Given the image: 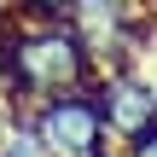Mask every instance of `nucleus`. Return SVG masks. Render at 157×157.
I'll return each instance as SVG.
<instances>
[{
    "mask_svg": "<svg viewBox=\"0 0 157 157\" xmlns=\"http://www.w3.org/2000/svg\"><path fill=\"white\" fill-rule=\"evenodd\" d=\"M0 17H12V0H0Z\"/></svg>",
    "mask_w": 157,
    "mask_h": 157,
    "instance_id": "obj_6",
    "label": "nucleus"
},
{
    "mask_svg": "<svg viewBox=\"0 0 157 157\" xmlns=\"http://www.w3.org/2000/svg\"><path fill=\"white\" fill-rule=\"evenodd\" d=\"M12 12L17 17H64L70 0H12Z\"/></svg>",
    "mask_w": 157,
    "mask_h": 157,
    "instance_id": "obj_5",
    "label": "nucleus"
},
{
    "mask_svg": "<svg viewBox=\"0 0 157 157\" xmlns=\"http://www.w3.org/2000/svg\"><path fill=\"white\" fill-rule=\"evenodd\" d=\"M93 93H99V111H105V122H111L117 140L134 134L157 111V87H151V76H146V64H122V70L93 76Z\"/></svg>",
    "mask_w": 157,
    "mask_h": 157,
    "instance_id": "obj_2",
    "label": "nucleus"
},
{
    "mask_svg": "<svg viewBox=\"0 0 157 157\" xmlns=\"http://www.w3.org/2000/svg\"><path fill=\"white\" fill-rule=\"evenodd\" d=\"M23 128H35L52 157H117V134L99 111L93 87H70V93H47L23 111Z\"/></svg>",
    "mask_w": 157,
    "mask_h": 157,
    "instance_id": "obj_1",
    "label": "nucleus"
},
{
    "mask_svg": "<svg viewBox=\"0 0 157 157\" xmlns=\"http://www.w3.org/2000/svg\"><path fill=\"white\" fill-rule=\"evenodd\" d=\"M117 157H157V111L140 122V128H134V134H122Z\"/></svg>",
    "mask_w": 157,
    "mask_h": 157,
    "instance_id": "obj_4",
    "label": "nucleus"
},
{
    "mask_svg": "<svg viewBox=\"0 0 157 157\" xmlns=\"http://www.w3.org/2000/svg\"><path fill=\"white\" fill-rule=\"evenodd\" d=\"M0 157H52V151H47V140H41L35 128L12 122V128H6V140H0Z\"/></svg>",
    "mask_w": 157,
    "mask_h": 157,
    "instance_id": "obj_3",
    "label": "nucleus"
}]
</instances>
